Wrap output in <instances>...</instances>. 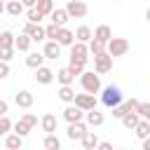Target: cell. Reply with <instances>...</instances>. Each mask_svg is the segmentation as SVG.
<instances>
[{
  "instance_id": "obj_1",
  "label": "cell",
  "mask_w": 150,
  "mask_h": 150,
  "mask_svg": "<svg viewBox=\"0 0 150 150\" xmlns=\"http://www.w3.org/2000/svg\"><path fill=\"white\" fill-rule=\"evenodd\" d=\"M80 84H82V89L84 91H89V94H101V75L96 73V70H84L82 75H80Z\"/></svg>"
},
{
  "instance_id": "obj_2",
  "label": "cell",
  "mask_w": 150,
  "mask_h": 150,
  "mask_svg": "<svg viewBox=\"0 0 150 150\" xmlns=\"http://www.w3.org/2000/svg\"><path fill=\"white\" fill-rule=\"evenodd\" d=\"M101 103L105 108H115L122 103V89L115 87V84H108L105 89H101Z\"/></svg>"
},
{
  "instance_id": "obj_3",
  "label": "cell",
  "mask_w": 150,
  "mask_h": 150,
  "mask_svg": "<svg viewBox=\"0 0 150 150\" xmlns=\"http://www.w3.org/2000/svg\"><path fill=\"white\" fill-rule=\"evenodd\" d=\"M112 54L105 49V52H101V54H94V70L98 73V75H105V73H110L112 70Z\"/></svg>"
},
{
  "instance_id": "obj_4",
  "label": "cell",
  "mask_w": 150,
  "mask_h": 150,
  "mask_svg": "<svg viewBox=\"0 0 150 150\" xmlns=\"http://www.w3.org/2000/svg\"><path fill=\"white\" fill-rule=\"evenodd\" d=\"M87 122L84 120H80V122H68V129H66V136L70 138V141H82V136L87 134Z\"/></svg>"
},
{
  "instance_id": "obj_5",
  "label": "cell",
  "mask_w": 150,
  "mask_h": 150,
  "mask_svg": "<svg viewBox=\"0 0 150 150\" xmlns=\"http://www.w3.org/2000/svg\"><path fill=\"white\" fill-rule=\"evenodd\" d=\"M66 9H68L70 19H82V16H87V12H89L87 2H82V0H68Z\"/></svg>"
},
{
  "instance_id": "obj_6",
  "label": "cell",
  "mask_w": 150,
  "mask_h": 150,
  "mask_svg": "<svg viewBox=\"0 0 150 150\" xmlns=\"http://www.w3.org/2000/svg\"><path fill=\"white\" fill-rule=\"evenodd\" d=\"M108 52H110L112 56H124V54L129 52V40H127V38H112V40L108 42Z\"/></svg>"
},
{
  "instance_id": "obj_7",
  "label": "cell",
  "mask_w": 150,
  "mask_h": 150,
  "mask_svg": "<svg viewBox=\"0 0 150 150\" xmlns=\"http://www.w3.org/2000/svg\"><path fill=\"white\" fill-rule=\"evenodd\" d=\"M84 115H87V110H82V108L75 105V103H70V105L63 110V120H66V122H80V120H84Z\"/></svg>"
},
{
  "instance_id": "obj_8",
  "label": "cell",
  "mask_w": 150,
  "mask_h": 150,
  "mask_svg": "<svg viewBox=\"0 0 150 150\" xmlns=\"http://www.w3.org/2000/svg\"><path fill=\"white\" fill-rule=\"evenodd\" d=\"M75 105H80L82 110H91V108H96V94H89V91L77 94V96H75Z\"/></svg>"
},
{
  "instance_id": "obj_9",
  "label": "cell",
  "mask_w": 150,
  "mask_h": 150,
  "mask_svg": "<svg viewBox=\"0 0 150 150\" xmlns=\"http://www.w3.org/2000/svg\"><path fill=\"white\" fill-rule=\"evenodd\" d=\"M54 77H56V73H54L52 68H47V66H40V68L35 70V80H38V84H52Z\"/></svg>"
},
{
  "instance_id": "obj_10",
  "label": "cell",
  "mask_w": 150,
  "mask_h": 150,
  "mask_svg": "<svg viewBox=\"0 0 150 150\" xmlns=\"http://www.w3.org/2000/svg\"><path fill=\"white\" fill-rule=\"evenodd\" d=\"M87 54H89V45H87V42L75 40V42L70 45V59H89Z\"/></svg>"
},
{
  "instance_id": "obj_11",
  "label": "cell",
  "mask_w": 150,
  "mask_h": 150,
  "mask_svg": "<svg viewBox=\"0 0 150 150\" xmlns=\"http://www.w3.org/2000/svg\"><path fill=\"white\" fill-rule=\"evenodd\" d=\"M40 127H42V131H45V134H56V127H59V120H56V115H52V112L42 115V120H40Z\"/></svg>"
},
{
  "instance_id": "obj_12",
  "label": "cell",
  "mask_w": 150,
  "mask_h": 150,
  "mask_svg": "<svg viewBox=\"0 0 150 150\" xmlns=\"http://www.w3.org/2000/svg\"><path fill=\"white\" fill-rule=\"evenodd\" d=\"M5 148H7V150H21V148H23V136L16 134V131H14V134L9 131V134L5 136Z\"/></svg>"
},
{
  "instance_id": "obj_13",
  "label": "cell",
  "mask_w": 150,
  "mask_h": 150,
  "mask_svg": "<svg viewBox=\"0 0 150 150\" xmlns=\"http://www.w3.org/2000/svg\"><path fill=\"white\" fill-rule=\"evenodd\" d=\"M42 52H45L47 59H59V56H61V42H59V40H47Z\"/></svg>"
},
{
  "instance_id": "obj_14",
  "label": "cell",
  "mask_w": 150,
  "mask_h": 150,
  "mask_svg": "<svg viewBox=\"0 0 150 150\" xmlns=\"http://www.w3.org/2000/svg\"><path fill=\"white\" fill-rule=\"evenodd\" d=\"M45 52H30L28 56H26V66L28 68H33V70H38L40 66H45Z\"/></svg>"
},
{
  "instance_id": "obj_15",
  "label": "cell",
  "mask_w": 150,
  "mask_h": 150,
  "mask_svg": "<svg viewBox=\"0 0 150 150\" xmlns=\"http://www.w3.org/2000/svg\"><path fill=\"white\" fill-rule=\"evenodd\" d=\"M33 101H35V98H33V94H30V91H26V89H23V91H19V94H14V103H16L19 108H23V110H28V108L33 105Z\"/></svg>"
},
{
  "instance_id": "obj_16",
  "label": "cell",
  "mask_w": 150,
  "mask_h": 150,
  "mask_svg": "<svg viewBox=\"0 0 150 150\" xmlns=\"http://www.w3.org/2000/svg\"><path fill=\"white\" fill-rule=\"evenodd\" d=\"M84 122H87L89 127H101V124L105 122V115H103V112H98L96 108H91V110H87V115H84Z\"/></svg>"
},
{
  "instance_id": "obj_17",
  "label": "cell",
  "mask_w": 150,
  "mask_h": 150,
  "mask_svg": "<svg viewBox=\"0 0 150 150\" xmlns=\"http://www.w3.org/2000/svg\"><path fill=\"white\" fill-rule=\"evenodd\" d=\"M49 19H52L54 23H59V26H66V23H68V19H70V14H68V9H66V7H56V9L49 14Z\"/></svg>"
},
{
  "instance_id": "obj_18",
  "label": "cell",
  "mask_w": 150,
  "mask_h": 150,
  "mask_svg": "<svg viewBox=\"0 0 150 150\" xmlns=\"http://www.w3.org/2000/svg\"><path fill=\"white\" fill-rule=\"evenodd\" d=\"M23 9H26V5H23L21 0H7V5H5V12H7L9 16H21Z\"/></svg>"
},
{
  "instance_id": "obj_19",
  "label": "cell",
  "mask_w": 150,
  "mask_h": 150,
  "mask_svg": "<svg viewBox=\"0 0 150 150\" xmlns=\"http://www.w3.org/2000/svg\"><path fill=\"white\" fill-rule=\"evenodd\" d=\"M75 73L70 70V66H66V68H61V70H56V80L61 82V84H73L75 82Z\"/></svg>"
},
{
  "instance_id": "obj_20",
  "label": "cell",
  "mask_w": 150,
  "mask_h": 150,
  "mask_svg": "<svg viewBox=\"0 0 150 150\" xmlns=\"http://www.w3.org/2000/svg\"><path fill=\"white\" fill-rule=\"evenodd\" d=\"M56 40L61 42V47H70L77 38H75V33H73V30H68L66 26H61V33H59V38H56Z\"/></svg>"
},
{
  "instance_id": "obj_21",
  "label": "cell",
  "mask_w": 150,
  "mask_h": 150,
  "mask_svg": "<svg viewBox=\"0 0 150 150\" xmlns=\"http://www.w3.org/2000/svg\"><path fill=\"white\" fill-rule=\"evenodd\" d=\"M80 143H82V148H84V150H94V148H98V143H101V141H98V136H96L94 131H87V134L82 136V141H80Z\"/></svg>"
},
{
  "instance_id": "obj_22",
  "label": "cell",
  "mask_w": 150,
  "mask_h": 150,
  "mask_svg": "<svg viewBox=\"0 0 150 150\" xmlns=\"http://www.w3.org/2000/svg\"><path fill=\"white\" fill-rule=\"evenodd\" d=\"M94 38H98V40H103L105 45L112 40V30H110V26H105V23H101V26H96V30H94Z\"/></svg>"
},
{
  "instance_id": "obj_23",
  "label": "cell",
  "mask_w": 150,
  "mask_h": 150,
  "mask_svg": "<svg viewBox=\"0 0 150 150\" xmlns=\"http://www.w3.org/2000/svg\"><path fill=\"white\" fill-rule=\"evenodd\" d=\"M75 91H73V87L70 84H61V89H59V98L63 101V103H75Z\"/></svg>"
},
{
  "instance_id": "obj_24",
  "label": "cell",
  "mask_w": 150,
  "mask_h": 150,
  "mask_svg": "<svg viewBox=\"0 0 150 150\" xmlns=\"http://www.w3.org/2000/svg\"><path fill=\"white\" fill-rule=\"evenodd\" d=\"M33 42H35V40H33L28 33H21V35L16 38V52H28Z\"/></svg>"
},
{
  "instance_id": "obj_25",
  "label": "cell",
  "mask_w": 150,
  "mask_h": 150,
  "mask_svg": "<svg viewBox=\"0 0 150 150\" xmlns=\"http://www.w3.org/2000/svg\"><path fill=\"white\" fill-rule=\"evenodd\" d=\"M134 134H136V138H138V141H143L145 136H150V122L141 117V122L136 124V129H134Z\"/></svg>"
},
{
  "instance_id": "obj_26",
  "label": "cell",
  "mask_w": 150,
  "mask_h": 150,
  "mask_svg": "<svg viewBox=\"0 0 150 150\" xmlns=\"http://www.w3.org/2000/svg\"><path fill=\"white\" fill-rule=\"evenodd\" d=\"M138 122H141V115H138V112H134V110H131V112H127V115L122 117V124H124L127 129H131V131L136 129V124H138Z\"/></svg>"
},
{
  "instance_id": "obj_27",
  "label": "cell",
  "mask_w": 150,
  "mask_h": 150,
  "mask_svg": "<svg viewBox=\"0 0 150 150\" xmlns=\"http://www.w3.org/2000/svg\"><path fill=\"white\" fill-rule=\"evenodd\" d=\"M42 148H45V150H59V148H61L59 136H56V134H47L45 141H42Z\"/></svg>"
},
{
  "instance_id": "obj_28",
  "label": "cell",
  "mask_w": 150,
  "mask_h": 150,
  "mask_svg": "<svg viewBox=\"0 0 150 150\" xmlns=\"http://www.w3.org/2000/svg\"><path fill=\"white\" fill-rule=\"evenodd\" d=\"M87 45H89V54H101V52L108 49V45H105L103 40H98V38H91Z\"/></svg>"
},
{
  "instance_id": "obj_29",
  "label": "cell",
  "mask_w": 150,
  "mask_h": 150,
  "mask_svg": "<svg viewBox=\"0 0 150 150\" xmlns=\"http://www.w3.org/2000/svg\"><path fill=\"white\" fill-rule=\"evenodd\" d=\"M75 38H77L80 42H89V40L94 38V33H91V28H89V26H77V30H75Z\"/></svg>"
},
{
  "instance_id": "obj_30",
  "label": "cell",
  "mask_w": 150,
  "mask_h": 150,
  "mask_svg": "<svg viewBox=\"0 0 150 150\" xmlns=\"http://www.w3.org/2000/svg\"><path fill=\"white\" fill-rule=\"evenodd\" d=\"M0 47H16V38L12 30H2L0 33Z\"/></svg>"
},
{
  "instance_id": "obj_31",
  "label": "cell",
  "mask_w": 150,
  "mask_h": 150,
  "mask_svg": "<svg viewBox=\"0 0 150 150\" xmlns=\"http://www.w3.org/2000/svg\"><path fill=\"white\" fill-rule=\"evenodd\" d=\"M127 112H131V108H129V103H120V105H115V108H110V115L115 117V120H122Z\"/></svg>"
},
{
  "instance_id": "obj_32",
  "label": "cell",
  "mask_w": 150,
  "mask_h": 150,
  "mask_svg": "<svg viewBox=\"0 0 150 150\" xmlns=\"http://www.w3.org/2000/svg\"><path fill=\"white\" fill-rule=\"evenodd\" d=\"M26 19L33 21V23H40V21L45 19V14H42L38 7H28V9H26Z\"/></svg>"
},
{
  "instance_id": "obj_33",
  "label": "cell",
  "mask_w": 150,
  "mask_h": 150,
  "mask_svg": "<svg viewBox=\"0 0 150 150\" xmlns=\"http://www.w3.org/2000/svg\"><path fill=\"white\" fill-rule=\"evenodd\" d=\"M35 7H38L45 16H49V14L56 9V7H54V0H38V5H35Z\"/></svg>"
},
{
  "instance_id": "obj_34",
  "label": "cell",
  "mask_w": 150,
  "mask_h": 150,
  "mask_svg": "<svg viewBox=\"0 0 150 150\" xmlns=\"http://www.w3.org/2000/svg\"><path fill=\"white\" fill-rule=\"evenodd\" d=\"M14 131H16V134H21V136H28V134L33 131V127H30V124H28V122H26V120L21 117V120H19V122L14 124Z\"/></svg>"
},
{
  "instance_id": "obj_35",
  "label": "cell",
  "mask_w": 150,
  "mask_h": 150,
  "mask_svg": "<svg viewBox=\"0 0 150 150\" xmlns=\"http://www.w3.org/2000/svg\"><path fill=\"white\" fill-rule=\"evenodd\" d=\"M12 129H14L12 120H9L7 115H0V134H2V136H7V134H9Z\"/></svg>"
},
{
  "instance_id": "obj_36",
  "label": "cell",
  "mask_w": 150,
  "mask_h": 150,
  "mask_svg": "<svg viewBox=\"0 0 150 150\" xmlns=\"http://www.w3.org/2000/svg\"><path fill=\"white\" fill-rule=\"evenodd\" d=\"M45 28H47V40H56L59 33H61V26L54 23V21H49V26H45Z\"/></svg>"
},
{
  "instance_id": "obj_37",
  "label": "cell",
  "mask_w": 150,
  "mask_h": 150,
  "mask_svg": "<svg viewBox=\"0 0 150 150\" xmlns=\"http://www.w3.org/2000/svg\"><path fill=\"white\" fill-rule=\"evenodd\" d=\"M30 38H33V40H35V42H42V40H47V28H45V26H40V23H38V26H35V30H33V35H30Z\"/></svg>"
},
{
  "instance_id": "obj_38",
  "label": "cell",
  "mask_w": 150,
  "mask_h": 150,
  "mask_svg": "<svg viewBox=\"0 0 150 150\" xmlns=\"http://www.w3.org/2000/svg\"><path fill=\"white\" fill-rule=\"evenodd\" d=\"M136 112H138L143 120H148V122H150V103H143V101H141V105H138V110H136Z\"/></svg>"
},
{
  "instance_id": "obj_39",
  "label": "cell",
  "mask_w": 150,
  "mask_h": 150,
  "mask_svg": "<svg viewBox=\"0 0 150 150\" xmlns=\"http://www.w3.org/2000/svg\"><path fill=\"white\" fill-rule=\"evenodd\" d=\"M14 49H16V47H0V59H2V61H9V59L14 56Z\"/></svg>"
},
{
  "instance_id": "obj_40",
  "label": "cell",
  "mask_w": 150,
  "mask_h": 150,
  "mask_svg": "<svg viewBox=\"0 0 150 150\" xmlns=\"http://www.w3.org/2000/svg\"><path fill=\"white\" fill-rule=\"evenodd\" d=\"M7 75H9V63H7V61H2V63H0V77L5 80Z\"/></svg>"
},
{
  "instance_id": "obj_41",
  "label": "cell",
  "mask_w": 150,
  "mask_h": 150,
  "mask_svg": "<svg viewBox=\"0 0 150 150\" xmlns=\"http://www.w3.org/2000/svg\"><path fill=\"white\" fill-rule=\"evenodd\" d=\"M23 120H26V122H28L30 127H35V124H38V117H35L33 112H26V115H23Z\"/></svg>"
},
{
  "instance_id": "obj_42",
  "label": "cell",
  "mask_w": 150,
  "mask_h": 150,
  "mask_svg": "<svg viewBox=\"0 0 150 150\" xmlns=\"http://www.w3.org/2000/svg\"><path fill=\"white\" fill-rule=\"evenodd\" d=\"M7 110H9V103L7 101H0V115H7Z\"/></svg>"
},
{
  "instance_id": "obj_43",
  "label": "cell",
  "mask_w": 150,
  "mask_h": 150,
  "mask_svg": "<svg viewBox=\"0 0 150 150\" xmlns=\"http://www.w3.org/2000/svg\"><path fill=\"white\" fill-rule=\"evenodd\" d=\"M98 148H101V150H112V145H110L108 141H101V143H98Z\"/></svg>"
},
{
  "instance_id": "obj_44",
  "label": "cell",
  "mask_w": 150,
  "mask_h": 150,
  "mask_svg": "<svg viewBox=\"0 0 150 150\" xmlns=\"http://www.w3.org/2000/svg\"><path fill=\"white\" fill-rule=\"evenodd\" d=\"M141 145H143V150H150V136H145V138L141 141Z\"/></svg>"
},
{
  "instance_id": "obj_45",
  "label": "cell",
  "mask_w": 150,
  "mask_h": 150,
  "mask_svg": "<svg viewBox=\"0 0 150 150\" xmlns=\"http://www.w3.org/2000/svg\"><path fill=\"white\" fill-rule=\"evenodd\" d=\"M21 2L26 5V9H28V7H35V5H38V0H21Z\"/></svg>"
},
{
  "instance_id": "obj_46",
  "label": "cell",
  "mask_w": 150,
  "mask_h": 150,
  "mask_svg": "<svg viewBox=\"0 0 150 150\" xmlns=\"http://www.w3.org/2000/svg\"><path fill=\"white\" fill-rule=\"evenodd\" d=\"M145 19H148V23H150V7L145 9Z\"/></svg>"
}]
</instances>
